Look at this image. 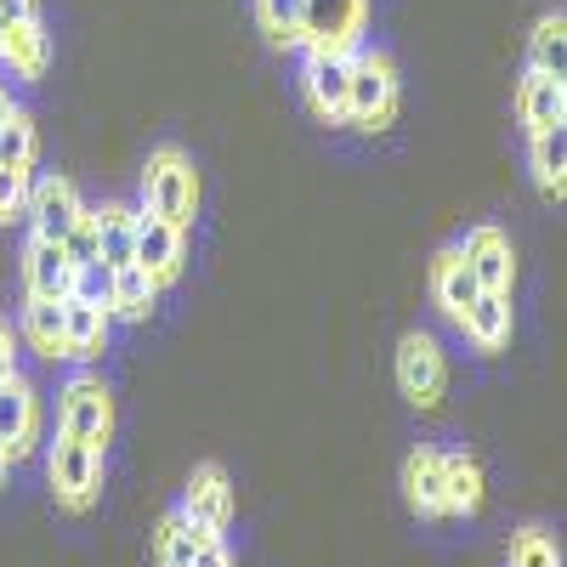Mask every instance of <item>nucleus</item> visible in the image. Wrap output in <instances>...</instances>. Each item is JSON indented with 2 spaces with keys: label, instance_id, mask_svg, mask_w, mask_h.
Instances as JSON below:
<instances>
[{
  "label": "nucleus",
  "instance_id": "obj_5",
  "mask_svg": "<svg viewBox=\"0 0 567 567\" xmlns=\"http://www.w3.org/2000/svg\"><path fill=\"white\" fill-rule=\"evenodd\" d=\"M398 392H403L420 414H437V409H443L449 363H443V347L425 336V329H409V336L398 341Z\"/></svg>",
  "mask_w": 567,
  "mask_h": 567
},
{
  "label": "nucleus",
  "instance_id": "obj_13",
  "mask_svg": "<svg viewBox=\"0 0 567 567\" xmlns=\"http://www.w3.org/2000/svg\"><path fill=\"white\" fill-rule=\"evenodd\" d=\"M187 261V227H171L154 210H136V267H148L159 284H176Z\"/></svg>",
  "mask_w": 567,
  "mask_h": 567
},
{
  "label": "nucleus",
  "instance_id": "obj_33",
  "mask_svg": "<svg viewBox=\"0 0 567 567\" xmlns=\"http://www.w3.org/2000/svg\"><path fill=\"white\" fill-rule=\"evenodd\" d=\"M18 329L7 323V318H0V381H12V374H18Z\"/></svg>",
  "mask_w": 567,
  "mask_h": 567
},
{
  "label": "nucleus",
  "instance_id": "obj_38",
  "mask_svg": "<svg viewBox=\"0 0 567 567\" xmlns=\"http://www.w3.org/2000/svg\"><path fill=\"white\" fill-rule=\"evenodd\" d=\"M561 103H567V80H561Z\"/></svg>",
  "mask_w": 567,
  "mask_h": 567
},
{
  "label": "nucleus",
  "instance_id": "obj_32",
  "mask_svg": "<svg viewBox=\"0 0 567 567\" xmlns=\"http://www.w3.org/2000/svg\"><path fill=\"white\" fill-rule=\"evenodd\" d=\"M74 296H80V301H97V307L114 312V267H103V261L80 267V272H74Z\"/></svg>",
  "mask_w": 567,
  "mask_h": 567
},
{
  "label": "nucleus",
  "instance_id": "obj_37",
  "mask_svg": "<svg viewBox=\"0 0 567 567\" xmlns=\"http://www.w3.org/2000/svg\"><path fill=\"white\" fill-rule=\"evenodd\" d=\"M12 23H18V18H12V7H7V0H0V34H7Z\"/></svg>",
  "mask_w": 567,
  "mask_h": 567
},
{
  "label": "nucleus",
  "instance_id": "obj_26",
  "mask_svg": "<svg viewBox=\"0 0 567 567\" xmlns=\"http://www.w3.org/2000/svg\"><path fill=\"white\" fill-rule=\"evenodd\" d=\"M256 23L278 52H296L307 40V0H256Z\"/></svg>",
  "mask_w": 567,
  "mask_h": 567
},
{
  "label": "nucleus",
  "instance_id": "obj_21",
  "mask_svg": "<svg viewBox=\"0 0 567 567\" xmlns=\"http://www.w3.org/2000/svg\"><path fill=\"white\" fill-rule=\"evenodd\" d=\"M460 336L477 347V352H505L511 347V296L483 290V301L471 307V318L460 323Z\"/></svg>",
  "mask_w": 567,
  "mask_h": 567
},
{
  "label": "nucleus",
  "instance_id": "obj_23",
  "mask_svg": "<svg viewBox=\"0 0 567 567\" xmlns=\"http://www.w3.org/2000/svg\"><path fill=\"white\" fill-rule=\"evenodd\" d=\"M97 245H103V267H114V272L136 261V210L131 205L97 210Z\"/></svg>",
  "mask_w": 567,
  "mask_h": 567
},
{
  "label": "nucleus",
  "instance_id": "obj_20",
  "mask_svg": "<svg viewBox=\"0 0 567 567\" xmlns=\"http://www.w3.org/2000/svg\"><path fill=\"white\" fill-rule=\"evenodd\" d=\"M516 120H523V131H528V136H534V131L561 125V120H567L561 80H550V74H534V69H528V80L516 85Z\"/></svg>",
  "mask_w": 567,
  "mask_h": 567
},
{
  "label": "nucleus",
  "instance_id": "obj_19",
  "mask_svg": "<svg viewBox=\"0 0 567 567\" xmlns=\"http://www.w3.org/2000/svg\"><path fill=\"white\" fill-rule=\"evenodd\" d=\"M528 165H534V182L550 205L567 199V120L528 136Z\"/></svg>",
  "mask_w": 567,
  "mask_h": 567
},
{
  "label": "nucleus",
  "instance_id": "obj_11",
  "mask_svg": "<svg viewBox=\"0 0 567 567\" xmlns=\"http://www.w3.org/2000/svg\"><path fill=\"white\" fill-rule=\"evenodd\" d=\"M74 261L58 239H40V233H29L23 245V296L34 301H69L74 296Z\"/></svg>",
  "mask_w": 567,
  "mask_h": 567
},
{
  "label": "nucleus",
  "instance_id": "obj_8",
  "mask_svg": "<svg viewBox=\"0 0 567 567\" xmlns=\"http://www.w3.org/2000/svg\"><path fill=\"white\" fill-rule=\"evenodd\" d=\"M182 516L210 539H221L233 528V477L216 460L194 465V477H187V488H182Z\"/></svg>",
  "mask_w": 567,
  "mask_h": 567
},
{
  "label": "nucleus",
  "instance_id": "obj_28",
  "mask_svg": "<svg viewBox=\"0 0 567 567\" xmlns=\"http://www.w3.org/2000/svg\"><path fill=\"white\" fill-rule=\"evenodd\" d=\"M34 154H40V125H34V114L12 109V120L0 125V165L7 171H34Z\"/></svg>",
  "mask_w": 567,
  "mask_h": 567
},
{
  "label": "nucleus",
  "instance_id": "obj_14",
  "mask_svg": "<svg viewBox=\"0 0 567 567\" xmlns=\"http://www.w3.org/2000/svg\"><path fill=\"white\" fill-rule=\"evenodd\" d=\"M34 437H40V398L23 374H12V381H0V449L18 465L34 454Z\"/></svg>",
  "mask_w": 567,
  "mask_h": 567
},
{
  "label": "nucleus",
  "instance_id": "obj_17",
  "mask_svg": "<svg viewBox=\"0 0 567 567\" xmlns=\"http://www.w3.org/2000/svg\"><path fill=\"white\" fill-rule=\"evenodd\" d=\"M45 63H52V34H45L40 18L12 23L7 34H0V69H7L12 80H40Z\"/></svg>",
  "mask_w": 567,
  "mask_h": 567
},
{
  "label": "nucleus",
  "instance_id": "obj_4",
  "mask_svg": "<svg viewBox=\"0 0 567 567\" xmlns=\"http://www.w3.org/2000/svg\"><path fill=\"white\" fill-rule=\"evenodd\" d=\"M58 432L91 443V449H109L114 443V392L103 386V374L80 369L74 381L58 392Z\"/></svg>",
  "mask_w": 567,
  "mask_h": 567
},
{
  "label": "nucleus",
  "instance_id": "obj_15",
  "mask_svg": "<svg viewBox=\"0 0 567 567\" xmlns=\"http://www.w3.org/2000/svg\"><path fill=\"white\" fill-rule=\"evenodd\" d=\"M465 261L477 267V278H483V290H494V296H511V284H516V250H511V239L494 227V221H477L465 233Z\"/></svg>",
  "mask_w": 567,
  "mask_h": 567
},
{
  "label": "nucleus",
  "instance_id": "obj_6",
  "mask_svg": "<svg viewBox=\"0 0 567 567\" xmlns=\"http://www.w3.org/2000/svg\"><path fill=\"white\" fill-rule=\"evenodd\" d=\"M301 91L307 109L329 125H347V97H352V58L358 52H329V45H301Z\"/></svg>",
  "mask_w": 567,
  "mask_h": 567
},
{
  "label": "nucleus",
  "instance_id": "obj_29",
  "mask_svg": "<svg viewBox=\"0 0 567 567\" xmlns=\"http://www.w3.org/2000/svg\"><path fill=\"white\" fill-rule=\"evenodd\" d=\"M505 567H561V550L545 528H516L511 550H505Z\"/></svg>",
  "mask_w": 567,
  "mask_h": 567
},
{
  "label": "nucleus",
  "instance_id": "obj_12",
  "mask_svg": "<svg viewBox=\"0 0 567 567\" xmlns=\"http://www.w3.org/2000/svg\"><path fill=\"white\" fill-rule=\"evenodd\" d=\"M369 23V0H307V40L301 45H329V52H358Z\"/></svg>",
  "mask_w": 567,
  "mask_h": 567
},
{
  "label": "nucleus",
  "instance_id": "obj_27",
  "mask_svg": "<svg viewBox=\"0 0 567 567\" xmlns=\"http://www.w3.org/2000/svg\"><path fill=\"white\" fill-rule=\"evenodd\" d=\"M483 511V465L477 454H449V516Z\"/></svg>",
  "mask_w": 567,
  "mask_h": 567
},
{
  "label": "nucleus",
  "instance_id": "obj_24",
  "mask_svg": "<svg viewBox=\"0 0 567 567\" xmlns=\"http://www.w3.org/2000/svg\"><path fill=\"white\" fill-rule=\"evenodd\" d=\"M528 69L550 74V80H567V12H550V18L534 23V34H528Z\"/></svg>",
  "mask_w": 567,
  "mask_h": 567
},
{
  "label": "nucleus",
  "instance_id": "obj_25",
  "mask_svg": "<svg viewBox=\"0 0 567 567\" xmlns=\"http://www.w3.org/2000/svg\"><path fill=\"white\" fill-rule=\"evenodd\" d=\"M205 539H210V534H199V528L182 516V505H176L165 523L154 528V561H159V567H194V556H199Z\"/></svg>",
  "mask_w": 567,
  "mask_h": 567
},
{
  "label": "nucleus",
  "instance_id": "obj_2",
  "mask_svg": "<svg viewBox=\"0 0 567 567\" xmlns=\"http://www.w3.org/2000/svg\"><path fill=\"white\" fill-rule=\"evenodd\" d=\"M142 210L165 216L171 227H194L199 216V171L182 148H154L148 165H142Z\"/></svg>",
  "mask_w": 567,
  "mask_h": 567
},
{
  "label": "nucleus",
  "instance_id": "obj_9",
  "mask_svg": "<svg viewBox=\"0 0 567 567\" xmlns=\"http://www.w3.org/2000/svg\"><path fill=\"white\" fill-rule=\"evenodd\" d=\"M403 499L420 523H443L449 516V454L443 449H414L403 460Z\"/></svg>",
  "mask_w": 567,
  "mask_h": 567
},
{
  "label": "nucleus",
  "instance_id": "obj_7",
  "mask_svg": "<svg viewBox=\"0 0 567 567\" xmlns=\"http://www.w3.org/2000/svg\"><path fill=\"white\" fill-rule=\"evenodd\" d=\"M425 290H432L437 312L460 329V323L471 318V307L483 301V278H477V267L465 261L460 245H443V250L432 256V267H425Z\"/></svg>",
  "mask_w": 567,
  "mask_h": 567
},
{
  "label": "nucleus",
  "instance_id": "obj_10",
  "mask_svg": "<svg viewBox=\"0 0 567 567\" xmlns=\"http://www.w3.org/2000/svg\"><path fill=\"white\" fill-rule=\"evenodd\" d=\"M91 205L80 199V187L69 182V176H34V199H29V227L40 233V239H69V233H74V221L85 216Z\"/></svg>",
  "mask_w": 567,
  "mask_h": 567
},
{
  "label": "nucleus",
  "instance_id": "obj_22",
  "mask_svg": "<svg viewBox=\"0 0 567 567\" xmlns=\"http://www.w3.org/2000/svg\"><path fill=\"white\" fill-rule=\"evenodd\" d=\"M159 290H165V284H159L148 267H136V261L120 267V272H114V318H120V323H142V318L154 312Z\"/></svg>",
  "mask_w": 567,
  "mask_h": 567
},
{
  "label": "nucleus",
  "instance_id": "obj_3",
  "mask_svg": "<svg viewBox=\"0 0 567 567\" xmlns=\"http://www.w3.org/2000/svg\"><path fill=\"white\" fill-rule=\"evenodd\" d=\"M403 109V80L398 63L374 45H358L352 58V97H347V125L352 131H386Z\"/></svg>",
  "mask_w": 567,
  "mask_h": 567
},
{
  "label": "nucleus",
  "instance_id": "obj_18",
  "mask_svg": "<svg viewBox=\"0 0 567 567\" xmlns=\"http://www.w3.org/2000/svg\"><path fill=\"white\" fill-rule=\"evenodd\" d=\"M18 336L29 352L40 358H69V323H63V301H34L23 296V318H18Z\"/></svg>",
  "mask_w": 567,
  "mask_h": 567
},
{
  "label": "nucleus",
  "instance_id": "obj_16",
  "mask_svg": "<svg viewBox=\"0 0 567 567\" xmlns=\"http://www.w3.org/2000/svg\"><path fill=\"white\" fill-rule=\"evenodd\" d=\"M63 323H69V363H97L109 352V336H114V312L109 307L69 296L63 301Z\"/></svg>",
  "mask_w": 567,
  "mask_h": 567
},
{
  "label": "nucleus",
  "instance_id": "obj_30",
  "mask_svg": "<svg viewBox=\"0 0 567 567\" xmlns=\"http://www.w3.org/2000/svg\"><path fill=\"white\" fill-rule=\"evenodd\" d=\"M29 199H34V171H7L0 165V227L29 221Z\"/></svg>",
  "mask_w": 567,
  "mask_h": 567
},
{
  "label": "nucleus",
  "instance_id": "obj_35",
  "mask_svg": "<svg viewBox=\"0 0 567 567\" xmlns=\"http://www.w3.org/2000/svg\"><path fill=\"white\" fill-rule=\"evenodd\" d=\"M12 109H18V103H12V91H7V85H0V125H7V120H12Z\"/></svg>",
  "mask_w": 567,
  "mask_h": 567
},
{
  "label": "nucleus",
  "instance_id": "obj_36",
  "mask_svg": "<svg viewBox=\"0 0 567 567\" xmlns=\"http://www.w3.org/2000/svg\"><path fill=\"white\" fill-rule=\"evenodd\" d=\"M7 477H12V454L0 449V488H7Z\"/></svg>",
  "mask_w": 567,
  "mask_h": 567
},
{
  "label": "nucleus",
  "instance_id": "obj_34",
  "mask_svg": "<svg viewBox=\"0 0 567 567\" xmlns=\"http://www.w3.org/2000/svg\"><path fill=\"white\" fill-rule=\"evenodd\" d=\"M194 567H233V556H227V545H221V539H205V545H199V556H194Z\"/></svg>",
  "mask_w": 567,
  "mask_h": 567
},
{
  "label": "nucleus",
  "instance_id": "obj_1",
  "mask_svg": "<svg viewBox=\"0 0 567 567\" xmlns=\"http://www.w3.org/2000/svg\"><path fill=\"white\" fill-rule=\"evenodd\" d=\"M103 477H109V449H91V443L58 432L52 454H45V483H52L58 511L85 516L91 505L103 499Z\"/></svg>",
  "mask_w": 567,
  "mask_h": 567
},
{
  "label": "nucleus",
  "instance_id": "obj_31",
  "mask_svg": "<svg viewBox=\"0 0 567 567\" xmlns=\"http://www.w3.org/2000/svg\"><path fill=\"white\" fill-rule=\"evenodd\" d=\"M63 250H69V261H74V267L103 261V245H97V210H85V216L74 221V233L63 239Z\"/></svg>",
  "mask_w": 567,
  "mask_h": 567
}]
</instances>
